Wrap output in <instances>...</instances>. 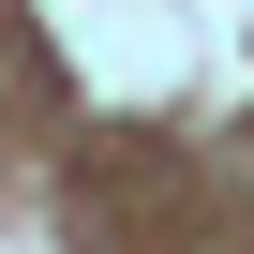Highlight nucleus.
<instances>
[]
</instances>
